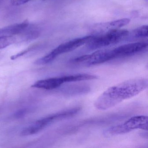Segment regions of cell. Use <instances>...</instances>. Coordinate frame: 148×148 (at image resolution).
Segmentation results:
<instances>
[{"label": "cell", "mask_w": 148, "mask_h": 148, "mask_svg": "<svg viewBox=\"0 0 148 148\" xmlns=\"http://www.w3.org/2000/svg\"><path fill=\"white\" fill-rule=\"evenodd\" d=\"M147 79H132L111 86L94 102L97 109L105 110L114 107L125 99L131 98L147 89Z\"/></svg>", "instance_id": "cell-1"}, {"label": "cell", "mask_w": 148, "mask_h": 148, "mask_svg": "<svg viewBox=\"0 0 148 148\" xmlns=\"http://www.w3.org/2000/svg\"><path fill=\"white\" fill-rule=\"evenodd\" d=\"M81 109V107L76 106L43 118L25 128L21 132V136H30L36 134L54 122L69 118L75 116L79 112Z\"/></svg>", "instance_id": "cell-2"}, {"label": "cell", "mask_w": 148, "mask_h": 148, "mask_svg": "<svg viewBox=\"0 0 148 148\" xmlns=\"http://www.w3.org/2000/svg\"><path fill=\"white\" fill-rule=\"evenodd\" d=\"M93 36H88L83 38L74 39L57 47L47 55L38 59L35 62L37 65H44L51 63L61 54L74 51L86 44H88Z\"/></svg>", "instance_id": "cell-3"}, {"label": "cell", "mask_w": 148, "mask_h": 148, "mask_svg": "<svg viewBox=\"0 0 148 148\" xmlns=\"http://www.w3.org/2000/svg\"><path fill=\"white\" fill-rule=\"evenodd\" d=\"M148 116L145 115L134 116L120 124L109 128L105 132V135L110 136L125 134L135 130H148Z\"/></svg>", "instance_id": "cell-4"}, {"label": "cell", "mask_w": 148, "mask_h": 148, "mask_svg": "<svg viewBox=\"0 0 148 148\" xmlns=\"http://www.w3.org/2000/svg\"><path fill=\"white\" fill-rule=\"evenodd\" d=\"M127 30L115 29L99 37L93 36L88 43V47L91 50H96L111 45H115L125 38L129 35Z\"/></svg>", "instance_id": "cell-5"}, {"label": "cell", "mask_w": 148, "mask_h": 148, "mask_svg": "<svg viewBox=\"0 0 148 148\" xmlns=\"http://www.w3.org/2000/svg\"><path fill=\"white\" fill-rule=\"evenodd\" d=\"M88 79L89 76L87 73L66 75L38 80L34 83L32 87L44 90H53L60 87L65 83L86 81L88 80Z\"/></svg>", "instance_id": "cell-6"}, {"label": "cell", "mask_w": 148, "mask_h": 148, "mask_svg": "<svg viewBox=\"0 0 148 148\" xmlns=\"http://www.w3.org/2000/svg\"><path fill=\"white\" fill-rule=\"evenodd\" d=\"M148 47L145 42H136L125 44L113 48L116 59L132 56L145 51Z\"/></svg>", "instance_id": "cell-7"}, {"label": "cell", "mask_w": 148, "mask_h": 148, "mask_svg": "<svg viewBox=\"0 0 148 148\" xmlns=\"http://www.w3.org/2000/svg\"><path fill=\"white\" fill-rule=\"evenodd\" d=\"M29 27V23L26 21L22 23L11 25L0 29V38L16 36L25 32Z\"/></svg>", "instance_id": "cell-8"}, {"label": "cell", "mask_w": 148, "mask_h": 148, "mask_svg": "<svg viewBox=\"0 0 148 148\" xmlns=\"http://www.w3.org/2000/svg\"><path fill=\"white\" fill-rule=\"evenodd\" d=\"M90 87L85 85L75 86L66 89V93L75 95L76 94H83L88 92L90 91Z\"/></svg>", "instance_id": "cell-9"}, {"label": "cell", "mask_w": 148, "mask_h": 148, "mask_svg": "<svg viewBox=\"0 0 148 148\" xmlns=\"http://www.w3.org/2000/svg\"><path fill=\"white\" fill-rule=\"evenodd\" d=\"M16 36L0 38V49H4L17 41Z\"/></svg>", "instance_id": "cell-10"}, {"label": "cell", "mask_w": 148, "mask_h": 148, "mask_svg": "<svg viewBox=\"0 0 148 148\" xmlns=\"http://www.w3.org/2000/svg\"><path fill=\"white\" fill-rule=\"evenodd\" d=\"M135 37L138 38H144L148 37V26L143 25L134 30Z\"/></svg>", "instance_id": "cell-11"}, {"label": "cell", "mask_w": 148, "mask_h": 148, "mask_svg": "<svg viewBox=\"0 0 148 148\" xmlns=\"http://www.w3.org/2000/svg\"><path fill=\"white\" fill-rule=\"evenodd\" d=\"M130 21V20L128 18H123L117 20L112 21L110 23V25L115 28H121L126 25H128Z\"/></svg>", "instance_id": "cell-12"}, {"label": "cell", "mask_w": 148, "mask_h": 148, "mask_svg": "<svg viewBox=\"0 0 148 148\" xmlns=\"http://www.w3.org/2000/svg\"><path fill=\"white\" fill-rule=\"evenodd\" d=\"M32 0H11V3L14 6H20L28 3Z\"/></svg>", "instance_id": "cell-13"}, {"label": "cell", "mask_w": 148, "mask_h": 148, "mask_svg": "<svg viewBox=\"0 0 148 148\" xmlns=\"http://www.w3.org/2000/svg\"><path fill=\"white\" fill-rule=\"evenodd\" d=\"M31 49H32V47L28 48V49H26V50H25V51H23L18 53V54H16V55L12 56L11 59H12V60H14L15 59L17 58H19V57H21V56H23L24 54H26V53L28 52Z\"/></svg>", "instance_id": "cell-14"}, {"label": "cell", "mask_w": 148, "mask_h": 148, "mask_svg": "<svg viewBox=\"0 0 148 148\" xmlns=\"http://www.w3.org/2000/svg\"><path fill=\"white\" fill-rule=\"evenodd\" d=\"M27 110L26 109L20 110L15 113V117L18 118L21 117L25 115L26 113H27Z\"/></svg>", "instance_id": "cell-15"}, {"label": "cell", "mask_w": 148, "mask_h": 148, "mask_svg": "<svg viewBox=\"0 0 148 148\" xmlns=\"http://www.w3.org/2000/svg\"><path fill=\"white\" fill-rule=\"evenodd\" d=\"M43 1H46V0H43Z\"/></svg>", "instance_id": "cell-16"}]
</instances>
